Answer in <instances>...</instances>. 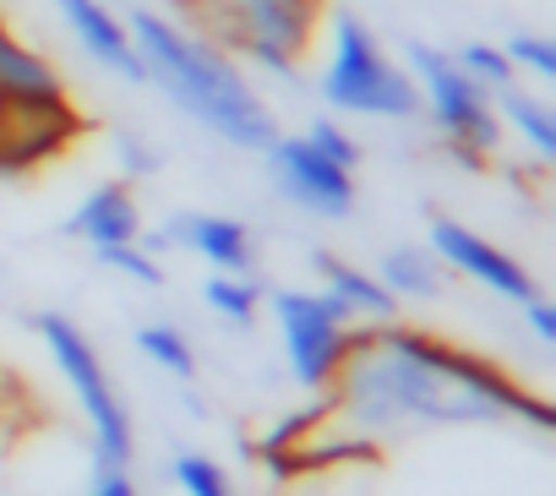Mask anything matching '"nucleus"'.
Returning a JSON list of instances; mask_svg holds the SVG:
<instances>
[{
    "label": "nucleus",
    "instance_id": "f257e3e1",
    "mask_svg": "<svg viewBox=\"0 0 556 496\" xmlns=\"http://www.w3.org/2000/svg\"><path fill=\"white\" fill-rule=\"evenodd\" d=\"M323 420L377 453L393 436L447 425H529L551 436L556 404L513 382L485 355L393 317L350 333V349L323 393Z\"/></svg>",
    "mask_w": 556,
    "mask_h": 496
},
{
    "label": "nucleus",
    "instance_id": "f03ea898",
    "mask_svg": "<svg viewBox=\"0 0 556 496\" xmlns=\"http://www.w3.org/2000/svg\"><path fill=\"white\" fill-rule=\"evenodd\" d=\"M126 34L142 61V88L169 99L197 131H207L224 148L262 153L278 137V115L251 82V72L224 55L213 39L186 28L169 7H148V0H126L121 7Z\"/></svg>",
    "mask_w": 556,
    "mask_h": 496
},
{
    "label": "nucleus",
    "instance_id": "7ed1b4c3",
    "mask_svg": "<svg viewBox=\"0 0 556 496\" xmlns=\"http://www.w3.org/2000/svg\"><path fill=\"white\" fill-rule=\"evenodd\" d=\"M317 99L339 120H388L409 126L420 120L415 82L404 61L388 50V39L355 12V7H328L323 34H317Z\"/></svg>",
    "mask_w": 556,
    "mask_h": 496
},
{
    "label": "nucleus",
    "instance_id": "20e7f679",
    "mask_svg": "<svg viewBox=\"0 0 556 496\" xmlns=\"http://www.w3.org/2000/svg\"><path fill=\"white\" fill-rule=\"evenodd\" d=\"M328 7L333 0H169L186 28L278 82H295L312 61Z\"/></svg>",
    "mask_w": 556,
    "mask_h": 496
},
{
    "label": "nucleus",
    "instance_id": "39448f33",
    "mask_svg": "<svg viewBox=\"0 0 556 496\" xmlns=\"http://www.w3.org/2000/svg\"><path fill=\"white\" fill-rule=\"evenodd\" d=\"M399 61H404V72L415 82V99H420V115L431 120V131L442 137V148L453 158H464V164H485L502 148V120L491 110V93L442 44L404 39Z\"/></svg>",
    "mask_w": 556,
    "mask_h": 496
},
{
    "label": "nucleus",
    "instance_id": "423d86ee",
    "mask_svg": "<svg viewBox=\"0 0 556 496\" xmlns=\"http://www.w3.org/2000/svg\"><path fill=\"white\" fill-rule=\"evenodd\" d=\"M34 333L45 339L55 371L66 377L77 409L88 415V436H93V469H131V453H137V436H131V415H126V398L115 393L93 339L61 317V311H39L34 317Z\"/></svg>",
    "mask_w": 556,
    "mask_h": 496
},
{
    "label": "nucleus",
    "instance_id": "0eeeda50",
    "mask_svg": "<svg viewBox=\"0 0 556 496\" xmlns=\"http://www.w3.org/2000/svg\"><path fill=\"white\" fill-rule=\"evenodd\" d=\"M267 311H273L278 344H285L290 377L306 393H328V382H333V371H339V360L350 349L355 322L323 290H273L267 295Z\"/></svg>",
    "mask_w": 556,
    "mask_h": 496
},
{
    "label": "nucleus",
    "instance_id": "6e6552de",
    "mask_svg": "<svg viewBox=\"0 0 556 496\" xmlns=\"http://www.w3.org/2000/svg\"><path fill=\"white\" fill-rule=\"evenodd\" d=\"M262 158H267L273 191L285 196L290 207H301V213H312V218H328V224H339V218L355 213V202H361L355 169L333 164L306 131H278V137L262 148Z\"/></svg>",
    "mask_w": 556,
    "mask_h": 496
},
{
    "label": "nucleus",
    "instance_id": "1a4fd4ad",
    "mask_svg": "<svg viewBox=\"0 0 556 496\" xmlns=\"http://www.w3.org/2000/svg\"><path fill=\"white\" fill-rule=\"evenodd\" d=\"M426 245L437 252V263H442L447 274H458V279H469V284H480V290H491V295L507 301V306H523L529 295H540L534 274H529L513 252H502L496 240H485L480 229H469L464 218L437 213V218L426 224Z\"/></svg>",
    "mask_w": 556,
    "mask_h": 496
},
{
    "label": "nucleus",
    "instance_id": "9d476101",
    "mask_svg": "<svg viewBox=\"0 0 556 496\" xmlns=\"http://www.w3.org/2000/svg\"><path fill=\"white\" fill-rule=\"evenodd\" d=\"M142 245L153 257L191 252L213 274H251L256 268V234H251V224H240L229 213H175V218H164L159 234H142Z\"/></svg>",
    "mask_w": 556,
    "mask_h": 496
},
{
    "label": "nucleus",
    "instance_id": "9b49d317",
    "mask_svg": "<svg viewBox=\"0 0 556 496\" xmlns=\"http://www.w3.org/2000/svg\"><path fill=\"white\" fill-rule=\"evenodd\" d=\"M50 12L61 17V28L72 34V44L104 77H121V82H137L142 88V61H137V44L126 34V17H121L115 0H50Z\"/></svg>",
    "mask_w": 556,
    "mask_h": 496
},
{
    "label": "nucleus",
    "instance_id": "f8f14e48",
    "mask_svg": "<svg viewBox=\"0 0 556 496\" xmlns=\"http://www.w3.org/2000/svg\"><path fill=\"white\" fill-rule=\"evenodd\" d=\"M66 234L83 240L93 257H99V252H115V245H137V240L148 234V229H142L137 191H131L126 180H104V186H93V191L72 207Z\"/></svg>",
    "mask_w": 556,
    "mask_h": 496
},
{
    "label": "nucleus",
    "instance_id": "ddd939ff",
    "mask_svg": "<svg viewBox=\"0 0 556 496\" xmlns=\"http://www.w3.org/2000/svg\"><path fill=\"white\" fill-rule=\"evenodd\" d=\"M0 99L17 104V110H61V104H72V88L55 72V61L39 55L28 39H17L7 23H0Z\"/></svg>",
    "mask_w": 556,
    "mask_h": 496
},
{
    "label": "nucleus",
    "instance_id": "4468645a",
    "mask_svg": "<svg viewBox=\"0 0 556 496\" xmlns=\"http://www.w3.org/2000/svg\"><path fill=\"white\" fill-rule=\"evenodd\" d=\"M317 279H323V295L350 317V322H393L399 317V301L382 290V279L350 257H333V252H317Z\"/></svg>",
    "mask_w": 556,
    "mask_h": 496
},
{
    "label": "nucleus",
    "instance_id": "2eb2a0df",
    "mask_svg": "<svg viewBox=\"0 0 556 496\" xmlns=\"http://www.w3.org/2000/svg\"><path fill=\"white\" fill-rule=\"evenodd\" d=\"M502 131H513L534 164H551L556 158V104L545 99V88H529V82H513L491 99Z\"/></svg>",
    "mask_w": 556,
    "mask_h": 496
},
{
    "label": "nucleus",
    "instance_id": "dca6fc26",
    "mask_svg": "<svg viewBox=\"0 0 556 496\" xmlns=\"http://www.w3.org/2000/svg\"><path fill=\"white\" fill-rule=\"evenodd\" d=\"M382 279V290L393 301H437L447 290V268L437 263V252L426 240H399L382 252V263L371 268Z\"/></svg>",
    "mask_w": 556,
    "mask_h": 496
},
{
    "label": "nucleus",
    "instance_id": "f3484780",
    "mask_svg": "<svg viewBox=\"0 0 556 496\" xmlns=\"http://www.w3.org/2000/svg\"><path fill=\"white\" fill-rule=\"evenodd\" d=\"M202 306L224 317L229 328H251L262 311V284L251 274H207L202 279Z\"/></svg>",
    "mask_w": 556,
    "mask_h": 496
},
{
    "label": "nucleus",
    "instance_id": "a211bd4d",
    "mask_svg": "<svg viewBox=\"0 0 556 496\" xmlns=\"http://www.w3.org/2000/svg\"><path fill=\"white\" fill-rule=\"evenodd\" d=\"M502 55H507V66H513L518 82H529V88H551V82H556V39H551V34L513 28V34L502 39Z\"/></svg>",
    "mask_w": 556,
    "mask_h": 496
},
{
    "label": "nucleus",
    "instance_id": "6ab92c4d",
    "mask_svg": "<svg viewBox=\"0 0 556 496\" xmlns=\"http://www.w3.org/2000/svg\"><path fill=\"white\" fill-rule=\"evenodd\" d=\"M137 355L153 360L159 371L180 377V382L197 377V349H191V339H186L175 322H142V328H137Z\"/></svg>",
    "mask_w": 556,
    "mask_h": 496
},
{
    "label": "nucleus",
    "instance_id": "aec40b11",
    "mask_svg": "<svg viewBox=\"0 0 556 496\" xmlns=\"http://www.w3.org/2000/svg\"><path fill=\"white\" fill-rule=\"evenodd\" d=\"M453 61L496 99L502 88H513L518 77H513V66H507V55H502V44H491V39H464V44H453Z\"/></svg>",
    "mask_w": 556,
    "mask_h": 496
},
{
    "label": "nucleus",
    "instance_id": "412c9836",
    "mask_svg": "<svg viewBox=\"0 0 556 496\" xmlns=\"http://www.w3.org/2000/svg\"><path fill=\"white\" fill-rule=\"evenodd\" d=\"M169 480H175V491L180 496H235V485H229V474H224V463L218 458H207V453H175V463H169Z\"/></svg>",
    "mask_w": 556,
    "mask_h": 496
},
{
    "label": "nucleus",
    "instance_id": "4be33fe9",
    "mask_svg": "<svg viewBox=\"0 0 556 496\" xmlns=\"http://www.w3.org/2000/svg\"><path fill=\"white\" fill-rule=\"evenodd\" d=\"M306 137L333 158V164H344V169H361V137L339 120V115H312L306 120Z\"/></svg>",
    "mask_w": 556,
    "mask_h": 496
},
{
    "label": "nucleus",
    "instance_id": "5701e85b",
    "mask_svg": "<svg viewBox=\"0 0 556 496\" xmlns=\"http://www.w3.org/2000/svg\"><path fill=\"white\" fill-rule=\"evenodd\" d=\"M99 263H104V268H115L121 279L142 284V290H159V284H164V263L148 252L142 240H137V245H115V252H99Z\"/></svg>",
    "mask_w": 556,
    "mask_h": 496
},
{
    "label": "nucleus",
    "instance_id": "b1692460",
    "mask_svg": "<svg viewBox=\"0 0 556 496\" xmlns=\"http://www.w3.org/2000/svg\"><path fill=\"white\" fill-rule=\"evenodd\" d=\"M115 169H121L115 180H126V186H131V180H148V175H159V169H164V153H159L148 137H137V131H121V137H115Z\"/></svg>",
    "mask_w": 556,
    "mask_h": 496
},
{
    "label": "nucleus",
    "instance_id": "393cba45",
    "mask_svg": "<svg viewBox=\"0 0 556 496\" xmlns=\"http://www.w3.org/2000/svg\"><path fill=\"white\" fill-rule=\"evenodd\" d=\"M518 311H523V322H529V333H534L540 344H556V306L545 301V290H540V295H529Z\"/></svg>",
    "mask_w": 556,
    "mask_h": 496
},
{
    "label": "nucleus",
    "instance_id": "a878e982",
    "mask_svg": "<svg viewBox=\"0 0 556 496\" xmlns=\"http://www.w3.org/2000/svg\"><path fill=\"white\" fill-rule=\"evenodd\" d=\"M83 496H142V491H137L131 469H93V485Z\"/></svg>",
    "mask_w": 556,
    "mask_h": 496
},
{
    "label": "nucleus",
    "instance_id": "bb28decb",
    "mask_svg": "<svg viewBox=\"0 0 556 496\" xmlns=\"http://www.w3.org/2000/svg\"><path fill=\"white\" fill-rule=\"evenodd\" d=\"M7 115H12V104H7V99H0V131H7Z\"/></svg>",
    "mask_w": 556,
    "mask_h": 496
},
{
    "label": "nucleus",
    "instance_id": "cd10ccee",
    "mask_svg": "<svg viewBox=\"0 0 556 496\" xmlns=\"http://www.w3.org/2000/svg\"><path fill=\"white\" fill-rule=\"evenodd\" d=\"M290 496H306V491H290Z\"/></svg>",
    "mask_w": 556,
    "mask_h": 496
}]
</instances>
